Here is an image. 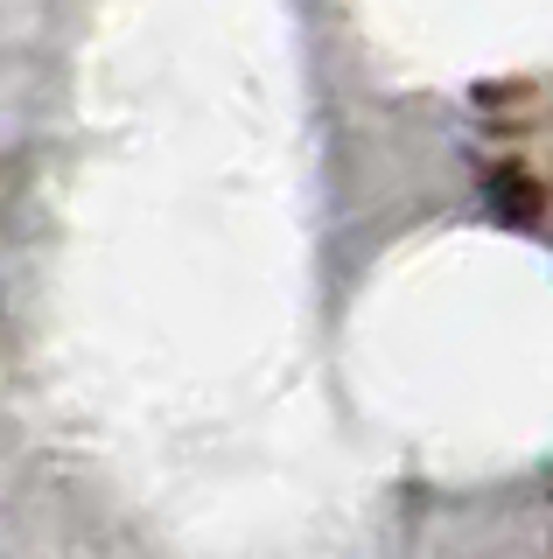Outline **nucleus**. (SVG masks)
I'll use <instances>...</instances> for the list:
<instances>
[]
</instances>
